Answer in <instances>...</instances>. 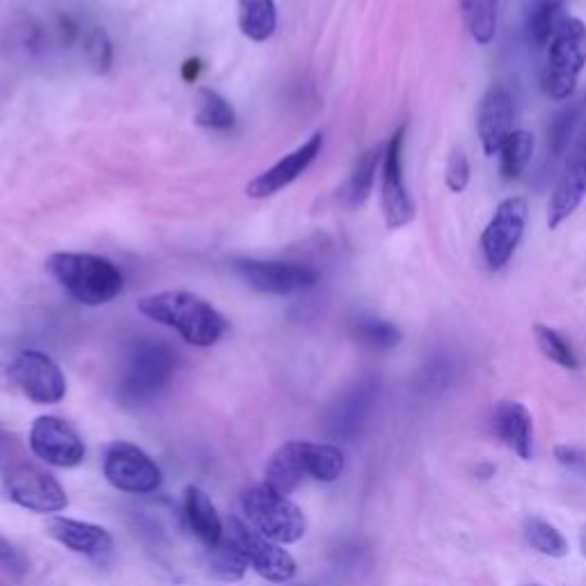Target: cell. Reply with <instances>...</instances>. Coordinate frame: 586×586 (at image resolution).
<instances>
[{"instance_id":"23","label":"cell","mask_w":586,"mask_h":586,"mask_svg":"<svg viewBox=\"0 0 586 586\" xmlns=\"http://www.w3.org/2000/svg\"><path fill=\"white\" fill-rule=\"evenodd\" d=\"M586 120V94L584 97L570 99L568 104L552 117L548 124V149L554 158H561L570 147V142L580 131Z\"/></svg>"},{"instance_id":"26","label":"cell","mask_w":586,"mask_h":586,"mask_svg":"<svg viewBox=\"0 0 586 586\" xmlns=\"http://www.w3.org/2000/svg\"><path fill=\"white\" fill-rule=\"evenodd\" d=\"M566 0H529L527 12H525V28L529 44H534L536 49H541L550 42V37L557 30L559 12L564 10Z\"/></svg>"},{"instance_id":"2","label":"cell","mask_w":586,"mask_h":586,"mask_svg":"<svg viewBox=\"0 0 586 586\" xmlns=\"http://www.w3.org/2000/svg\"><path fill=\"white\" fill-rule=\"evenodd\" d=\"M49 273L76 303L106 305L124 289V277L113 261L85 252H55L46 261Z\"/></svg>"},{"instance_id":"10","label":"cell","mask_w":586,"mask_h":586,"mask_svg":"<svg viewBox=\"0 0 586 586\" xmlns=\"http://www.w3.org/2000/svg\"><path fill=\"white\" fill-rule=\"evenodd\" d=\"M7 376L26 397L39 406L60 403L67 394V378L49 355L39 351H21L7 367Z\"/></svg>"},{"instance_id":"37","label":"cell","mask_w":586,"mask_h":586,"mask_svg":"<svg viewBox=\"0 0 586 586\" xmlns=\"http://www.w3.org/2000/svg\"><path fill=\"white\" fill-rule=\"evenodd\" d=\"M554 456H557V461L564 465V467H570V470H573V467H580V465H584V454L580 449H575V447H557V451H554Z\"/></svg>"},{"instance_id":"29","label":"cell","mask_w":586,"mask_h":586,"mask_svg":"<svg viewBox=\"0 0 586 586\" xmlns=\"http://www.w3.org/2000/svg\"><path fill=\"white\" fill-rule=\"evenodd\" d=\"M353 335L362 346L371 351H390L401 344V330L392 321L378 319V316H360L353 326Z\"/></svg>"},{"instance_id":"30","label":"cell","mask_w":586,"mask_h":586,"mask_svg":"<svg viewBox=\"0 0 586 586\" xmlns=\"http://www.w3.org/2000/svg\"><path fill=\"white\" fill-rule=\"evenodd\" d=\"M234 108L229 106V101L225 97H220L218 92L204 90L197 92V108H195V122L200 126H207V129H216V131H225L232 129L234 126Z\"/></svg>"},{"instance_id":"38","label":"cell","mask_w":586,"mask_h":586,"mask_svg":"<svg viewBox=\"0 0 586 586\" xmlns=\"http://www.w3.org/2000/svg\"><path fill=\"white\" fill-rule=\"evenodd\" d=\"M200 69H202V62L193 58V60H186L184 69H181V76H184L186 83H195L197 76H200Z\"/></svg>"},{"instance_id":"31","label":"cell","mask_w":586,"mask_h":586,"mask_svg":"<svg viewBox=\"0 0 586 586\" xmlns=\"http://www.w3.org/2000/svg\"><path fill=\"white\" fill-rule=\"evenodd\" d=\"M534 136L529 131H513L509 138H506L504 147L500 149L502 152V177L506 181H513L518 179L522 172H525V168L529 165V161H532L534 156Z\"/></svg>"},{"instance_id":"19","label":"cell","mask_w":586,"mask_h":586,"mask_svg":"<svg viewBox=\"0 0 586 586\" xmlns=\"http://www.w3.org/2000/svg\"><path fill=\"white\" fill-rule=\"evenodd\" d=\"M184 513L188 520V527L193 529V534L207 545V550L216 548V545L225 538V525L223 518L216 509V504L211 502V497L204 493L202 488L188 486L184 495Z\"/></svg>"},{"instance_id":"24","label":"cell","mask_w":586,"mask_h":586,"mask_svg":"<svg viewBox=\"0 0 586 586\" xmlns=\"http://www.w3.org/2000/svg\"><path fill=\"white\" fill-rule=\"evenodd\" d=\"M300 454H303L307 479L332 483L342 477L346 461L339 447L321 445V442H300Z\"/></svg>"},{"instance_id":"22","label":"cell","mask_w":586,"mask_h":586,"mask_svg":"<svg viewBox=\"0 0 586 586\" xmlns=\"http://www.w3.org/2000/svg\"><path fill=\"white\" fill-rule=\"evenodd\" d=\"M383 152H385V147H374L358 158L353 172L348 174L344 188L339 190V197H342L344 207L358 209V207H362L364 202H367L371 188H374L378 165L383 163Z\"/></svg>"},{"instance_id":"35","label":"cell","mask_w":586,"mask_h":586,"mask_svg":"<svg viewBox=\"0 0 586 586\" xmlns=\"http://www.w3.org/2000/svg\"><path fill=\"white\" fill-rule=\"evenodd\" d=\"M445 179L451 193H463V190L470 186V161H467V156L461 149H454V152L449 154Z\"/></svg>"},{"instance_id":"21","label":"cell","mask_w":586,"mask_h":586,"mask_svg":"<svg viewBox=\"0 0 586 586\" xmlns=\"http://www.w3.org/2000/svg\"><path fill=\"white\" fill-rule=\"evenodd\" d=\"M303 479H307V474L303 467V454H300V442H287L268 461L264 486L289 497L303 483Z\"/></svg>"},{"instance_id":"34","label":"cell","mask_w":586,"mask_h":586,"mask_svg":"<svg viewBox=\"0 0 586 586\" xmlns=\"http://www.w3.org/2000/svg\"><path fill=\"white\" fill-rule=\"evenodd\" d=\"M83 58L94 74H106L113 65V44L108 33L101 26L90 28L83 39Z\"/></svg>"},{"instance_id":"14","label":"cell","mask_w":586,"mask_h":586,"mask_svg":"<svg viewBox=\"0 0 586 586\" xmlns=\"http://www.w3.org/2000/svg\"><path fill=\"white\" fill-rule=\"evenodd\" d=\"M378 380L364 378L332 403L326 415V433L335 440H353L367 424L378 399Z\"/></svg>"},{"instance_id":"12","label":"cell","mask_w":586,"mask_h":586,"mask_svg":"<svg viewBox=\"0 0 586 586\" xmlns=\"http://www.w3.org/2000/svg\"><path fill=\"white\" fill-rule=\"evenodd\" d=\"M229 536L241 545L245 557L250 561V568L259 577L275 584L293 580V575H296V561H293L291 554L280 543L261 536L257 529H252L248 522H241L239 518L229 520Z\"/></svg>"},{"instance_id":"9","label":"cell","mask_w":586,"mask_h":586,"mask_svg":"<svg viewBox=\"0 0 586 586\" xmlns=\"http://www.w3.org/2000/svg\"><path fill=\"white\" fill-rule=\"evenodd\" d=\"M527 200L525 197H506L500 202L495 216L481 234V250L490 271H502L509 264L513 252L522 241L527 225Z\"/></svg>"},{"instance_id":"27","label":"cell","mask_w":586,"mask_h":586,"mask_svg":"<svg viewBox=\"0 0 586 586\" xmlns=\"http://www.w3.org/2000/svg\"><path fill=\"white\" fill-rule=\"evenodd\" d=\"M461 3L463 21L472 39L481 46L490 44L497 35V19H500V0H458Z\"/></svg>"},{"instance_id":"32","label":"cell","mask_w":586,"mask_h":586,"mask_svg":"<svg viewBox=\"0 0 586 586\" xmlns=\"http://www.w3.org/2000/svg\"><path fill=\"white\" fill-rule=\"evenodd\" d=\"M525 538L534 550L545 554V557L561 559L568 554L566 538L561 536V532H557V529H554L550 522H545V520L527 518L525 520Z\"/></svg>"},{"instance_id":"3","label":"cell","mask_w":586,"mask_h":586,"mask_svg":"<svg viewBox=\"0 0 586 586\" xmlns=\"http://www.w3.org/2000/svg\"><path fill=\"white\" fill-rule=\"evenodd\" d=\"M179 355L158 339H140L126 353L117 383V397L124 406H142L156 399L177 374Z\"/></svg>"},{"instance_id":"17","label":"cell","mask_w":586,"mask_h":586,"mask_svg":"<svg viewBox=\"0 0 586 586\" xmlns=\"http://www.w3.org/2000/svg\"><path fill=\"white\" fill-rule=\"evenodd\" d=\"M49 534L71 552L85 554V557H104L113 550V536L106 527L94 525V522L53 518L49 522Z\"/></svg>"},{"instance_id":"36","label":"cell","mask_w":586,"mask_h":586,"mask_svg":"<svg viewBox=\"0 0 586 586\" xmlns=\"http://www.w3.org/2000/svg\"><path fill=\"white\" fill-rule=\"evenodd\" d=\"M0 566H3L7 573L23 577L28 573V557L23 554L17 545H12L7 538L0 536Z\"/></svg>"},{"instance_id":"20","label":"cell","mask_w":586,"mask_h":586,"mask_svg":"<svg viewBox=\"0 0 586 586\" xmlns=\"http://www.w3.org/2000/svg\"><path fill=\"white\" fill-rule=\"evenodd\" d=\"M497 435L504 445L516 451L522 461L532 458V415L518 401H504L495 415Z\"/></svg>"},{"instance_id":"33","label":"cell","mask_w":586,"mask_h":586,"mask_svg":"<svg viewBox=\"0 0 586 586\" xmlns=\"http://www.w3.org/2000/svg\"><path fill=\"white\" fill-rule=\"evenodd\" d=\"M534 337H536V344H538V348H541V353L545 355V358L557 362L559 367H564V369L580 367V360H577L575 351L570 348V344L559 335L557 330H552L550 326H543V323H536Z\"/></svg>"},{"instance_id":"7","label":"cell","mask_w":586,"mask_h":586,"mask_svg":"<svg viewBox=\"0 0 586 586\" xmlns=\"http://www.w3.org/2000/svg\"><path fill=\"white\" fill-rule=\"evenodd\" d=\"M104 477L110 486L129 495H152L163 483V472L154 458L122 440L113 442L106 451Z\"/></svg>"},{"instance_id":"5","label":"cell","mask_w":586,"mask_h":586,"mask_svg":"<svg viewBox=\"0 0 586 586\" xmlns=\"http://www.w3.org/2000/svg\"><path fill=\"white\" fill-rule=\"evenodd\" d=\"M586 67V23L577 17L561 19L552 35L543 90L552 101H566L575 94L577 78Z\"/></svg>"},{"instance_id":"41","label":"cell","mask_w":586,"mask_h":586,"mask_svg":"<svg viewBox=\"0 0 586 586\" xmlns=\"http://www.w3.org/2000/svg\"><path fill=\"white\" fill-rule=\"evenodd\" d=\"M582 548H584V554H586V532H584V536H582Z\"/></svg>"},{"instance_id":"4","label":"cell","mask_w":586,"mask_h":586,"mask_svg":"<svg viewBox=\"0 0 586 586\" xmlns=\"http://www.w3.org/2000/svg\"><path fill=\"white\" fill-rule=\"evenodd\" d=\"M241 511L248 525L280 545L298 543L307 532L305 513L287 495L268 486H255L241 495Z\"/></svg>"},{"instance_id":"39","label":"cell","mask_w":586,"mask_h":586,"mask_svg":"<svg viewBox=\"0 0 586 586\" xmlns=\"http://www.w3.org/2000/svg\"><path fill=\"white\" fill-rule=\"evenodd\" d=\"M573 158H582V161H586V129L580 133V140H577Z\"/></svg>"},{"instance_id":"15","label":"cell","mask_w":586,"mask_h":586,"mask_svg":"<svg viewBox=\"0 0 586 586\" xmlns=\"http://www.w3.org/2000/svg\"><path fill=\"white\" fill-rule=\"evenodd\" d=\"M323 149V133H314V136L303 142L296 152H291L282 158V161H277L273 168H268L266 172H261L257 179H252L248 188H245V193L250 197H271L275 193H280L282 188H287L289 184H293L300 174H303L310 165L316 161V156L321 154Z\"/></svg>"},{"instance_id":"16","label":"cell","mask_w":586,"mask_h":586,"mask_svg":"<svg viewBox=\"0 0 586 586\" xmlns=\"http://www.w3.org/2000/svg\"><path fill=\"white\" fill-rule=\"evenodd\" d=\"M513 124V97L504 85H493L483 94L479 106V138L481 147L488 156H495L511 136Z\"/></svg>"},{"instance_id":"6","label":"cell","mask_w":586,"mask_h":586,"mask_svg":"<svg viewBox=\"0 0 586 586\" xmlns=\"http://www.w3.org/2000/svg\"><path fill=\"white\" fill-rule=\"evenodd\" d=\"M3 488L10 502L44 516L65 511L69 504L62 483L42 467L30 463L12 465L3 477Z\"/></svg>"},{"instance_id":"25","label":"cell","mask_w":586,"mask_h":586,"mask_svg":"<svg viewBox=\"0 0 586 586\" xmlns=\"http://www.w3.org/2000/svg\"><path fill=\"white\" fill-rule=\"evenodd\" d=\"M241 33L252 42H266L277 28L275 0H239Z\"/></svg>"},{"instance_id":"18","label":"cell","mask_w":586,"mask_h":586,"mask_svg":"<svg viewBox=\"0 0 586 586\" xmlns=\"http://www.w3.org/2000/svg\"><path fill=\"white\" fill-rule=\"evenodd\" d=\"M586 197V161L582 158H573L566 165L564 174L557 181L552 200H550V213H548V225L550 229H557L580 209L582 200Z\"/></svg>"},{"instance_id":"8","label":"cell","mask_w":586,"mask_h":586,"mask_svg":"<svg viewBox=\"0 0 586 586\" xmlns=\"http://www.w3.org/2000/svg\"><path fill=\"white\" fill-rule=\"evenodd\" d=\"M234 273L250 289L268 293V296H291V293L305 291L319 282L316 268L307 264H291V261L239 259L234 261Z\"/></svg>"},{"instance_id":"40","label":"cell","mask_w":586,"mask_h":586,"mask_svg":"<svg viewBox=\"0 0 586 586\" xmlns=\"http://www.w3.org/2000/svg\"><path fill=\"white\" fill-rule=\"evenodd\" d=\"M479 474H481V479L493 477V474H495V467H493V465H481V467H479Z\"/></svg>"},{"instance_id":"1","label":"cell","mask_w":586,"mask_h":586,"mask_svg":"<svg viewBox=\"0 0 586 586\" xmlns=\"http://www.w3.org/2000/svg\"><path fill=\"white\" fill-rule=\"evenodd\" d=\"M142 316L161 326L174 328L184 342L197 348L218 344L227 332V321L207 300L186 291H163L142 298L138 303Z\"/></svg>"},{"instance_id":"11","label":"cell","mask_w":586,"mask_h":586,"mask_svg":"<svg viewBox=\"0 0 586 586\" xmlns=\"http://www.w3.org/2000/svg\"><path fill=\"white\" fill-rule=\"evenodd\" d=\"M403 142H406V124L394 131L383 152V216L390 229H401L413 223L415 204L410 200L406 179H403Z\"/></svg>"},{"instance_id":"28","label":"cell","mask_w":586,"mask_h":586,"mask_svg":"<svg viewBox=\"0 0 586 586\" xmlns=\"http://www.w3.org/2000/svg\"><path fill=\"white\" fill-rule=\"evenodd\" d=\"M211 575L220 582H239L248 573L250 561L245 552L232 536H225L216 548L209 550Z\"/></svg>"},{"instance_id":"13","label":"cell","mask_w":586,"mask_h":586,"mask_svg":"<svg viewBox=\"0 0 586 586\" xmlns=\"http://www.w3.org/2000/svg\"><path fill=\"white\" fill-rule=\"evenodd\" d=\"M30 449L53 467H78L85 461V442L65 419L37 417L30 426Z\"/></svg>"}]
</instances>
